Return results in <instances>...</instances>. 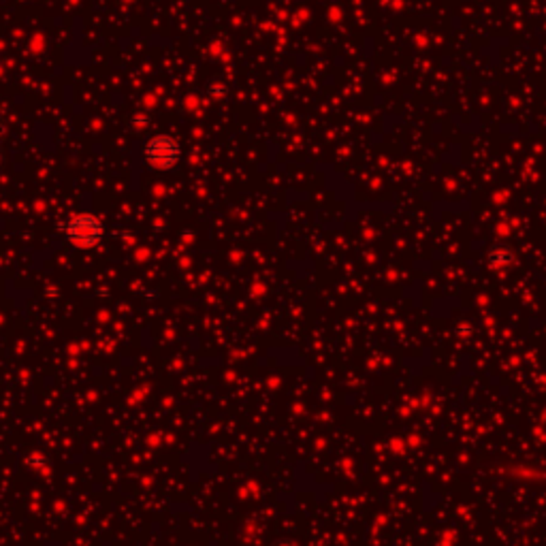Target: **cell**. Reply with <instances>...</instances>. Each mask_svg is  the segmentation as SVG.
Instances as JSON below:
<instances>
[{
  "mask_svg": "<svg viewBox=\"0 0 546 546\" xmlns=\"http://www.w3.org/2000/svg\"><path fill=\"white\" fill-rule=\"evenodd\" d=\"M103 235H105L103 222L96 216H92V213H77L64 226L67 241L80 250H90L94 246H99Z\"/></svg>",
  "mask_w": 546,
  "mask_h": 546,
  "instance_id": "obj_1",
  "label": "cell"
},
{
  "mask_svg": "<svg viewBox=\"0 0 546 546\" xmlns=\"http://www.w3.org/2000/svg\"><path fill=\"white\" fill-rule=\"evenodd\" d=\"M182 158V147L180 143L169 134H158L152 136L143 147V161L147 167L156 171H169Z\"/></svg>",
  "mask_w": 546,
  "mask_h": 546,
  "instance_id": "obj_2",
  "label": "cell"
},
{
  "mask_svg": "<svg viewBox=\"0 0 546 546\" xmlns=\"http://www.w3.org/2000/svg\"><path fill=\"white\" fill-rule=\"evenodd\" d=\"M489 261L495 265V267H508L514 263V252L510 248H493L489 252Z\"/></svg>",
  "mask_w": 546,
  "mask_h": 546,
  "instance_id": "obj_3",
  "label": "cell"
},
{
  "mask_svg": "<svg viewBox=\"0 0 546 546\" xmlns=\"http://www.w3.org/2000/svg\"><path fill=\"white\" fill-rule=\"evenodd\" d=\"M147 124V118L145 115H136V118L132 120V126H136V128H143Z\"/></svg>",
  "mask_w": 546,
  "mask_h": 546,
  "instance_id": "obj_4",
  "label": "cell"
},
{
  "mask_svg": "<svg viewBox=\"0 0 546 546\" xmlns=\"http://www.w3.org/2000/svg\"><path fill=\"white\" fill-rule=\"evenodd\" d=\"M276 546H290V544H276Z\"/></svg>",
  "mask_w": 546,
  "mask_h": 546,
  "instance_id": "obj_5",
  "label": "cell"
},
{
  "mask_svg": "<svg viewBox=\"0 0 546 546\" xmlns=\"http://www.w3.org/2000/svg\"><path fill=\"white\" fill-rule=\"evenodd\" d=\"M0 134H3V126H0Z\"/></svg>",
  "mask_w": 546,
  "mask_h": 546,
  "instance_id": "obj_6",
  "label": "cell"
}]
</instances>
